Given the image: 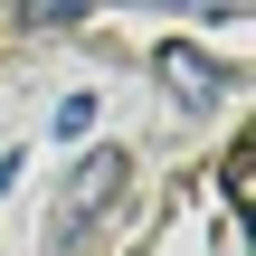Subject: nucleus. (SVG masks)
Masks as SVG:
<instances>
[{
	"instance_id": "nucleus-1",
	"label": "nucleus",
	"mask_w": 256,
	"mask_h": 256,
	"mask_svg": "<svg viewBox=\"0 0 256 256\" xmlns=\"http://www.w3.org/2000/svg\"><path fill=\"white\" fill-rule=\"evenodd\" d=\"M104 190H124V152H95V162H86V171L66 180V228H76V218H86V209H95Z\"/></svg>"
},
{
	"instance_id": "nucleus-2",
	"label": "nucleus",
	"mask_w": 256,
	"mask_h": 256,
	"mask_svg": "<svg viewBox=\"0 0 256 256\" xmlns=\"http://www.w3.org/2000/svg\"><path fill=\"white\" fill-rule=\"evenodd\" d=\"M162 76H171V95H180V104H209V95H218L209 57H190V48H171V57H162Z\"/></svg>"
},
{
	"instance_id": "nucleus-3",
	"label": "nucleus",
	"mask_w": 256,
	"mask_h": 256,
	"mask_svg": "<svg viewBox=\"0 0 256 256\" xmlns=\"http://www.w3.org/2000/svg\"><path fill=\"white\" fill-rule=\"evenodd\" d=\"M86 124H95V95H66V104H57V142H76Z\"/></svg>"
}]
</instances>
